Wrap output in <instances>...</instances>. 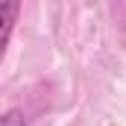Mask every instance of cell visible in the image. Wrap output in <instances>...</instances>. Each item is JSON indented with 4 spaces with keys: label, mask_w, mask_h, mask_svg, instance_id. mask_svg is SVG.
Returning <instances> with one entry per match:
<instances>
[{
    "label": "cell",
    "mask_w": 126,
    "mask_h": 126,
    "mask_svg": "<svg viewBox=\"0 0 126 126\" xmlns=\"http://www.w3.org/2000/svg\"><path fill=\"white\" fill-rule=\"evenodd\" d=\"M18 12H21V0H0V59L12 41V32L18 24Z\"/></svg>",
    "instance_id": "obj_1"
},
{
    "label": "cell",
    "mask_w": 126,
    "mask_h": 126,
    "mask_svg": "<svg viewBox=\"0 0 126 126\" xmlns=\"http://www.w3.org/2000/svg\"><path fill=\"white\" fill-rule=\"evenodd\" d=\"M0 126H27V114L24 109H9L0 114Z\"/></svg>",
    "instance_id": "obj_2"
}]
</instances>
